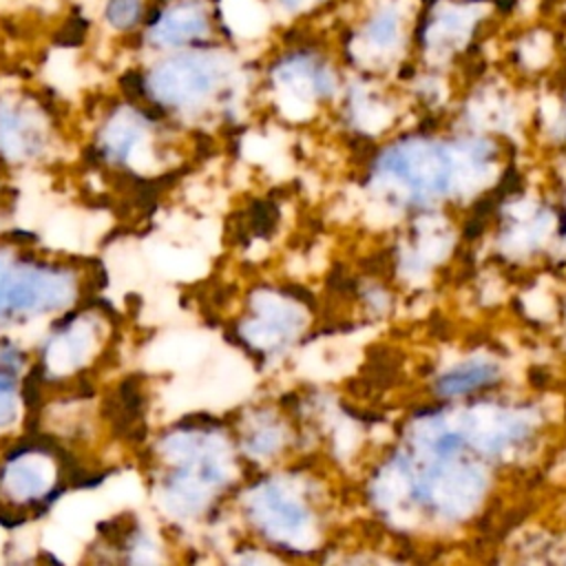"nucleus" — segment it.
Here are the masks:
<instances>
[{"instance_id":"nucleus-1","label":"nucleus","mask_w":566,"mask_h":566,"mask_svg":"<svg viewBox=\"0 0 566 566\" xmlns=\"http://www.w3.org/2000/svg\"><path fill=\"white\" fill-rule=\"evenodd\" d=\"M212 29V9L206 0H153L133 44L155 53L203 46Z\"/></svg>"},{"instance_id":"nucleus-3","label":"nucleus","mask_w":566,"mask_h":566,"mask_svg":"<svg viewBox=\"0 0 566 566\" xmlns=\"http://www.w3.org/2000/svg\"><path fill=\"white\" fill-rule=\"evenodd\" d=\"M153 0H99L97 20L102 29L124 42H133L142 31Z\"/></svg>"},{"instance_id":"nucleus-5","label":"nucleus","mask_w":566,"mask_h":566,"mask_svg":"<svg viewBox=\"0 0 566 566\" xmlns=\"http://www.w3.org/2000/svg\"><path fill=\"white\" fill-rule=\"evenodd\" d=\"M398 31H400V15L396 13L394 7H385L367 24L365 38L376 49H389L396 42Z\"/></svg>"},{"instance_id":"nucleus-2","label":"nucleus","mask_w":566,"mask_h":566,"mask_svg":"<svg viewBox=\"0 0 566 566\" xmlns=\"http://www.w3.org/2000/svg\"><path fill=\"white\" fill-rule=\"evenodd\" d=\"M387 168L420 195L444 192L451 181V159L442 146L433 144L396 146L387 155Z\"/></svg>"},{"instance_id":"nucleus-4","label":"nucleus","mask_w":566,"mask_h":566,"mask_svg":"<svg viewBox=\"0 0 566 566\" xmlns=\"http://www.w3.org/2000/svg\"><path fill=\"white\" fill-rule=\"evenodd\" d=\"M493 378H495V371L489 365H471V367L453 369L444 378H440L438 394H442V396H458V394L471 391L475 387L489 385Z\"/></svg>"},{"instance_id":"nucleus-6","label":"nucleus","mask_w":566,"mask_h":566,"mask_svg":"<svg viewBox=\"0 0 566 566\" xmlns=\"http://www.w3.org/2000/svg\"><path fill=\"white\" fill-rule=\"evenodd\" d=\"M287 7H296V9H303V7H310L314 4L316 0H283Z\"/></svg>"}]
</instances>
